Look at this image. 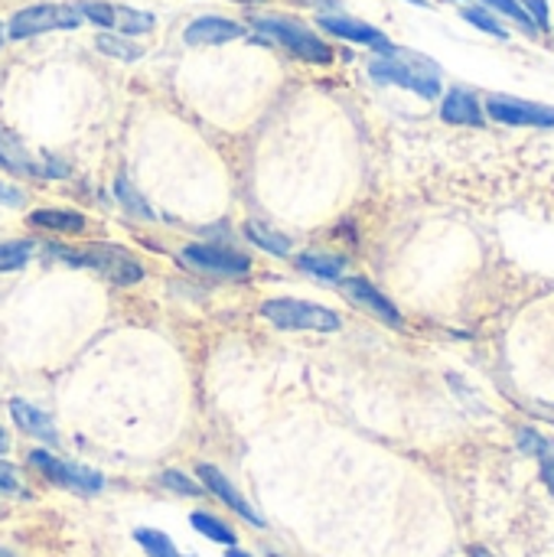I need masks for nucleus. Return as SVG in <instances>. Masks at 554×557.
I'll return each mask as SVG.
<instances>
[{
    "mask_svg": "<svg viewBox=\"0 0 554 557\" xmlns=\"http://www.w3.org/2000/svg\"><path fill=\"white\" fill-rule=\"evenodd\" d=\"M369 75L376 82H385V85H398V88H408L428 101H434L441 95V69L418 55V52H408V49H395L389 46L379 59L369 62Z\"/></svg>",
    "mask_w": 554,
    "mask_h": 557,
    "instance_id": "1",
    "label": "nucleus"
},
{
    "mask_svg": "<svg viewBox=\"0 0 554 557\" xmlns=\"http://www.w3.org/2000/svg\"><path fill=\"white\" fill-rule=\"evenodd\" d=\"M46 255H49V258H62V261H69L72 268H91V271H98L104 281H111V284H118V287L137 284V281L144 277L140 261H137L127 248H118V245H82V248L49 245Z\"/></svg>",
    "mask_w": 554,
    "mask_h": 557,
    "instance_id": "2",
    "label": "nucleus"
},
{
    "mask_svg": "<svg viewBox=\"0 0 554 557\" xmlns=\"http://www.w3.org/2000/svg\"><path fill=\"white\" fill-rule=\"evenodd\" d=\"M258 33H264L268 39H274L278 46L291 49L297 59L304 62H313V65H330L333 62V49L330 42H323L313 29H307L304 23L297 20H287V16H255L251 20Z\"/></svg>",
    "mask_w": 554,
    "mask_h": 557,
    "instance_id": "3",
    "label": "nucleus"
},
{
    "mask_svg": "<svg viewBox=\"0 0 554 557\" xmlns=\"http://www.w3.org/2000/svg\"><path fill=\"white\" fill-rule=\"evenodd\" d=\"M261 317L268 323H274L278 330H310V333H333L343 326L340 313H333L330 307L320 304H307V300H291V297H278V300H264L261 304Z\"/></svg>",
    "mask_w": 554,
    "mask_h": 557,
    "instance_id": "4",
    "label": "nucleus"
},
{
    "mask_svg": "<svg viewBox=\"0 0 554 557\" xmlns=\"http://www.w3.org/2000/svg\"><path fill=\"white\" fill-rule=\"evenodd\" d=\"M82 13L75 3H33L13 13V20L7 23V36L10 39H29L49 29H75L82 26Z\"/></svg>",
    "mask_w": 554,
    "mask_h": 557,
    "instance_id": "5",
    "label": "nucleus"
},
{
    "mask_svg": "<svg viewBox=\"0 0 554 557\" xmlns=\"http://www.w3.org/2000/svg\"><path fill=\"white\" fill-rule=\"evenodd\" d=\"M0 170L23 176V180H52V176H69V166L59 163L56 157L42 153L36 157L13 131H0Z\"/></svg>",
    "mask_w": 554,
    "mask_h": 557,
    "instance_id": "6",
    "label": "nucleus"
},
{
    "mask_svg": "<svg viewBox=\"0 0 554 557\" xmlns=\"http://www.w3.org/2000/svg\"><path fill=\"white\" fill-rule=\"evenodd\" d=\"M26 460H29V467H36L49 483L65 486V490H72V493L95 496V493H101V486H104V476H101V473H95V470H88V467H75V463H69V460H59V457H52V454H46V450H33Z\"/></svg>",
    "mask_w": 554,
    "mask_h": 557,
    "instance_id": "7",
    "label": "nucleus"
},
{
    "mask_svg": "<svg viewBox=\"0 0 554 557\" xmlns=\"http://www.w3.org/2000/svg\"><path fill=\"white\" fill-rule=\"evenodd\" d=\"M487 114L509 127H554V108L513 95H490Z\"/></svg>",
    "mask_w": 554,
    "mask_h": 557,
    "instance_id": "8",
    "label": "nucleus"
},
{
    "mask_svg": "<svg viewBox=\"0 0 554 557\" xmlns=\"http://www.w3.org/2000/svg\"><path fill=\"white\" fill-rule=\"evenodd\" d=\"M180 261L202 274H222V277H238V274H248V268H251V261L245 255L212 248V245H189L180 251Z\"/></svg>",
    "mask_w": 554,
    "mask_h": 557,
    "instance_id": "9",
    "label": "nucleus"
},
{
    "mask_svg": "<svg viewBox=\"0 0 554 557\" xmlns=\"http://www.w3.org/2000/svg\"><path fill=\"white\" fill-rule=\"evenodd\" d=\"M340 290L356 304V307H362V310H369L372 317H379L382 323H389V326H402V313H398V307L372 284V281H366V277H343L340 281Z\"/></svg>",
    "mask_w": 554,
    "mask_h": 557,
    "instance_id": "10",
    "label": "nucleus"
},
{
    "mask_svg": "<svg viewBox=\"0 0 554 557\" xmlns=\"http://www.w3.org/2000/svg\"><path fill=\"white\" fill-rule=\"evenodd\" d=\"M196 473H199L202 486H206V490H209L212 496H219V499H222V503H225V506H229L232 512H238V516H242V519H245L248 525H255V529H264V519H261V516H258V512H255V509H251V506L245 503V496H242V493H238V490H235V486H232V483H229L225 476H222V470H216V467L202 463V467H199Z\"/></svg>",
    "mask_w": 554,
    "mask_h": 557,
    "instance_id": "11",
    "label": "nucleus"
},
{
    "mask_svg": "<svg viewBox=\"0 0 554 557\" xmlns=\"http://www.w3.org/2000/svg\"><path fill=\"white\" fill-rule=\"evenodd\" d=\"M242 36H245V26L235 20H225V16H199L183 29V39L189 46H222V42H232Z\"/></svg>",
    "mask_w": 554,
    "mask_h": 557,
    "instance_id": "12",
    "label": "nucleus"
},
{
    "mask_svg": "<svg viewBox=\"0 0 554 557\" xmlns=\"http://www.w3.org/2000/svg\"><path fill=\"white\" fill-rule=\"evenodd\" d=\"M317 26H323L333 36H343V39H353V42H362V46H376L379 52H385L392 46L382 29H376V26H369L362 20H353V16H320Z\"/></svg>",
    "mask_w": 554,
    "mask_h": 557,
    "instance_id": "13",
    "label": "nucleus"
},
{
    "mask_svg": "<svg viewBox=\"0 0 554 557\" xmlns=\"http://www.w3.org/2000/svg\"><path fill=\"white\" fill-rule=\"evenodd\" d=\"M441 117L447 124H467V127H480L483 124V104L470 88H451L444 95L441 104Z\"/></svg>",
    "mask_w": 554,
    "mask_h": 557,
    "instance_id": "14",
    "label": "nucleus"
},
{
    "mask_svg": "<svg viewBox=\"0 0 554 557\" xmlns=\"http://www.w3.org/2000/svg\"><path fill=\"white\" fill-rule=\"evenodd\" d=\"M10 414H13L16 428H20V431H26L29 437L42 441V444H59V431H56V424H52L39 408H33V405H26V401L13 398V401H10Z\"/></svg>",
    "mask_w": 554,
    "mask_h": 557,
    "instance_id": "15",
    "label": "nucleus"
},
{
    "mask_svg": "<svg viewBox=\"0 0 554 557\" xmlns=\"http://www.w3.org/2000/svg\"><path fill=\"white\" fill-rule=\"evenodd\" d=\"M29 222L36 228L56 232V235H78V232H85V215L69 212V209H39V212L29 215Z\"/></svg>",
    "mask_w": 554,
    "mask_h": 557,
    "instance_id": "16",
    "label": "nucleus"
},
{
    "mask_svg": "<svg viewBox=\"0 0 554 557\" xmlns=\"http://www.w3.org/2000/svg\"><path fill=\"white\" fill-rule=\"evenodd\" d=\"M111 29L121 33V36L150 33V29H153V16H150L147 10H134V7L111 3Z\"/></svg>",
    "mask_w": 554,
    "mask_h": 557,
    "instance_id": "17",
    "label": "nucleus"
},
{
    "mask_svg": "<svg viewBox=\"0 0 554 557\" xmlns=\"http://www.w3.org/2000/svg\"><path fill=\"white\" fill-rule=\"evenodd\" d=\"M297 268L320 277V281H343V271H346V261L336 258V255H320V251H307L297 258Z\"/></svg>",
    "mask_w": 554,
    "mask_h": 557,
    "instance_id": "18",
    "label": "nucleus"
},
{
    "mask_svg": "<svg viewBox=\"0 0 554 557\" xmlns=\"http://www.w3.org/2000/svg\"><path fill=\"white\" fill-rule=\"evenodd\" d=\"M245 235H248L258 248H264L268 255H278V258H287V255H291V248H294L287 235H281V232L268 228L264 222H248V225H245Z\"/></svg>",
    "mask_w": 554,
    "mask_h": 557,
    "instance_id": "19",
    "label": "nucleus"
},
{
    "mask_svg": "<svg viewBox=\"0 0 554 557\" xmlns=\"http://www.w3.org/2000/svg\"><path fill=\"white\" fill-rule=\"evenodd\" d=\"M95 46H98L104 55L118 59V62H137V59L144 55V46L131 42L127 36H111V33H101V36H95Z\"/></svg>",
    "mask_w": 554,
    "mask_h": 557,
    "instance_id": "20",
    "label": "nucleus"
},
{
    "mask_svg": "<svg viewBox=\"0 0 554 557\" xmlns=\"http://www.w3.org/2000/svg\"><path fill=\"white\" fill-rule=\"evenodd\" d=\"M193 529L199 532V535H206V539H212V542H219V545H225V548H235V532L225 525V522H219L216 516H209V512H193Z\"/></svg>",
    "mask_w": 554,
    "mask_h": 557,
    "instance_id": "21",
    "label": "nucleus"
},
{
    "mask_svg": "<svg viewBox=\"0 0 554 557\" xmlns=\"http://www.w3.org/2000/svg\"><path fill=\"white\" fill-rule=\"evenodd\" d=\"M134 539H137V545H140L150 557H186L173 542H170V535H163V532H157V529H137Z\"/></svg>",
    "mask_w": 554,
    "mask_h": 557,
    "instance_id": "22",
    "label": "nucleus"
},
{
    "mask_svg": "<svg viewBox=\"0 0 554 557\" xmlns=\"http://www.w3.org/2000/svg\"><path fill=\"white\" fill-rule=\"evenodd\" d=\"M114 196L124 202V209H127V212H134V215H140V219H153L150 206L140 199V193H137L124 176H118V180H114Z\"/></svg>",
    "mask_w": 554,
    "mask_h": 557,
    "instance_id": "23",
    "label": "nucleus"
},
{
    "mask_svg": "<svg viewBox=\"0 0 554 557\" xmlns=\"http://www.w3.org/2000/svg\"><path fill=\"white\" fill-rule=\"evenodd\" d=\"M33 258V242H3L0 245V271H16Z\"/></svg>",
    "mask_w": 554,
    "mask_h": 557,
    "instance_id": "24",
    "label": "nucleus"
},
{
    "mask_svg": "<svg viewBox=\"0 0 554 557\" xmlns=\"http://www.w3.org/2000/svg\"><path fill=\"white\" fill-rule=\"evenodd\" d=\"M464 20H467V23H473L477 29H483V33L496 36V39H509L506 26H503L493 13H487V10H480V7H467V10H464Z\"/></svg>",
    "mask_w": 554,
    "mask_h": 557,
    "instance_id": "25",
    "label": "nucleus"
},
{
    "mask_svg": "<svg viewBox=\"0 0 554 557\" xmlns=\"http://www.w3.org/2000/svg\"><path fill=\"white\" fill-rule=\"evenodd\" d=\"M483 3H487L490 10H500L503 16H513L526 33H539V29H535V23H532V16L526 13V7H522L519 0H483Z\"/></svg>",
    "mask_w": 554,
    "mask_h": 557,
    "instance_id": "26",
    "label": "nucleus"
},
{
    "mask_svg": "<svg viewBox=\"0 0 554 557\" xmlns=\"http://www.w3.org/2000/svg\"><path fill=\"white\" fill-rule=\"evenodd\" d=\"M519 447L526 450V454H535L539 460H545V457H552L554 454V441L549 437H542L539 431H519Z\"/></svg>",
    "mask_w": 554,
    "mask_h": 557,
    "instance_id": "27",
    "label": "nucleus"
},
{
    "mask_svg": "<svg viewBox=\"0 0 554 557\" xmlns=\"http://www.w3.org/2000/svg\"><path fill=\"white\" fill-rule=\"evenodd\" d=\"M160 483L167 486V490H173V493H180V496H202V486L199 483H193L189 476H183L180 470H167L163 476H160Z\"/></svg>",
    "mask_w": 554,
    "mask_h": 557,
    "instance_id": "28",
    "label": "nucleus"
},
{
    "mask_svg": "<svg viewBox=\"0 0 554 557\" xmlns=\"http://www.w3.org/2000/svg\"><path fill=\"white\" fill-rule=\"evenodd\" d=\"M526 3V13L532 16L535 29H552V20H549V3L545 0H522Z\"/></svg>",
    "mask_w": 554,
    "mask_h": 557,
    "instance_id": "29",
    "label": "nucleus"
},
{
    "mask_svg": "<svg viewBox=\"0 0 554 557\" xmlns=\"http://www.w3.org/2000/svg\"><path fill=\"white\" fill-rule=\"evenodd\" d=\"M0 493H20L16 480H13V470L10 467H0Z\"/></svg>",
    "mask_w": 554,
    "mask_h": 557,
    "instance_id": "30",
    "label": "nucleus"
},
{
    "mask_svg": "<svg viewBox=\"0 0 554 557\" xmlns=\"http://www.w3.org/2000/svg\"><path fill=\"white\" fill-rule=\"evenodd\" d=\"M542 483H545V486L554 493V454L542 460Z\"/></svg>",
    "mask_w": 554,
    "mask_h": 557,
    "instance_id": "31",
    "label": "nucleus"
},
{
    "mask_svg": "<svg viewBox=\"0 0 554 557\" xmlns=\"http://www.w3.org/2000/svg\"><path fill=\"white\" fill-rule=\"evenodd\" d=\"M0 199L10 202V206H20V202H23V196H20L16 189H7V186H0Z\"/></svg>",
    "mask_w": 554,
    "mask_h": 557,
    "instance_id": "32",
    "label": "nucleus"
},
{
    "mask_svg": "<svg viewBox=\"0 0 554 557\" xmlns=\"http://www.w3.org/2000/svg\"><path fill=\"white\" fill-rule=\"evenodd\" d=\"M7 450H10V437H7V434L0 431V454H7Z\"/></svg>",
    "mask_w": 554,
    "mask_h": 557,
    "instance_id": "33",
    "label": "nucleus"
},
{
    "mask_svg": "<svg viewBox=\"0 0 554 557\" xmlns=\"http://www.w3.org/2000/svg\"><path fill=\"white\" fill-rule=\"evenodd\" d=\"M470 557H493L487 548H470Z\"/></svg>",
    "mask_w": 554,
    "mask_h": 557,
    "instance_id": "34",
    "label": "nucleus"
},
{
    "mask_svg": "<svg viewBox=\"0 0 554 557\" xmlns=\"http://www.w3.org/2000/svg\"><path fill=\"white\" fill-rule=\"evenodd\" d=\"M225 557H251V555H245V552H238V548H229V552H225Z\"/></svg>",
    "mask_w": 554,
    "mask_h": 557,
    "instance_id": "35",
    "label": "nucleus"
},
{
    "mask_svg": "<svg viewBox=\"0 0 554 557\" xmlns=\"http://www.w3.org/2000/svg\"><path fill=\"white\" fill-rule=\"evenodd\" d=\"M3 42H7V26L0 23V49H3Z\"/></svg>",
    "mask_w": 554,
    "mask_h": 557,
    "instance_id": "36",
    "label": "nucleus"
},
{
    "mask_svg": "<svg viewBox=\"0 0 554 557\" xmlns=\"http://www.w3.org/2000/svg\"><path fill=\"white\" fill-rule=\"evenodd\" d=\"M408 3H415V7H428V0H408Z\"/></svg>",
    "mask_w": 554,
    "mask_h": 557,
    "instance_id": "37",
    "label": "nucleus"
},
{
    "mask_svg": "<svg viewBox=\"0 0 554 557\" xmlns=\"http://www.w3.org/2000/svg\"><path fill=\"white\" fill-rule=\"evenodd\" d=\"M232 3H261V0H232Z\"/></svg>",
    "mask_w": 554,
    "mask_h": 557,
    "instance_id": "38",
    "label": "nucleus"
}]
</instances>
